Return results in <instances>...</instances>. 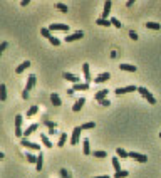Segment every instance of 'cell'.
I'll use <instances>...</instances> for the list:
<instances>
[{"instance_id": "cb8c5ba5", "label": "cell", "mask_w": 161, "mask_h": 178, "mask_svg": "<svg viewBox=\"0 0 161 178\" xmlns=\"http://www.w3.org/2000/svg\"><path fill=\"white\" fill-rule=\"evenodd\" d=\"M66 143H67V133H62V135H60V138H59V141H57V146H59V148H62Z\"/></svg>"}, {"instance_id": "5b68a950", "label": "cell", "mask_w": 161, "mask_h": 178, "mask_svg": "<svg viewBox=\"0 0 161 178\" xmlns=\"http://www.w3.org/2000/svg\"><path fill=\"white\" fill-rule=\"evenodd\" d=\"M80 133H82L80 126H76V128L72 130V136H71V144H77V143H79Z\"/></svg>"}, {"instance_id": "60d3db41", "label": "cell", "mask_w": 161, "mask_h": 178, "mask_svg": "<svg viewBox=\"0 0 161 178\" xmlns=\"http://www.w3.org/2000/svg\"><path fill=\"white\" fill-rule=\"evenodd\" d=\"M60 177L62 178H69V171H66V168H62V170H60Z\"/></svg>"}, {"instance_id": "1f68e13d", "label": "cell", "mask_w": 161, "mask_h": 178, "mask_svg": "<svg viewBox=\"0 0 161 178\" xmlns=\"http://www.w3.org/2000/svg\"><path fill=\"white\" fill-rule=\"evenodd\" d=\"M25 160L29 163H37V156H34L32 153H25Z\"/></svg>"}, {"instance_id": "7402d4cb", "label": "cell", "mask_w": 161, "mask_h": 178, "mask_svg": "<svg viewBox=\"0 0 161 178\" xmlns=\"http://www.w3.org/2000/svg\"><path fill=\"white\" fill-rule=\"evenodd\" d=\"M55 8H57V10H60L62 14H67V10H69V8H67V5H66V4H62V2H55Z\"/></svg>"}, {"instance_id": "d6986e66", "label": "cell", "mask_w": 161, "mask_h": 178, "mask_svg": "<svg viewBox=\"0 0 161 178\" xmlns=\"http://www.w3.org/2000/svg\"><path fill=\"white\" fill-rule=\"evenodd\" d=\"M82 146H84V148H82L84 155H91V146H89V139H87V138L82 139Z\"/></svg>"}, {"instance_id": "7a4b0ae2", "label": "cell", "mask_w": 161, "mask_h": 178, "mask_svg": "<svg viewBox=\"0 0 161 178\" xmlns=\"http://www.w3.org/2000/svg\"><path fill=\"white\" fill-rule=\"evenodd\" d=\"M22 119H24V118L20 116V114L15 116V136H17V138H24V131H22Z\"/></svg>"}, {"instance_id": "f1b7e54d", "label": "cell", "mask_w": 161, "mask_h": 178, "mask_svg": "<svg viewBox=\"0 0 161 178\" xmlns=\"http://www.w3.org/2000/svg\"><path fill=\"white\" fill-rule=\"evenodd\" d=\"M42 160H44V155L39 151V156H37V163H35V168H37V171L42 170Z\"/></svg>"}, {"instance_id": "9a60e30c", "label": "cell", "mask_w": 161, "mask_h": 178, "mask_svg": "<svg viewBox=\"0 0 161 178\" xmlns=\"http://www.w3.org/2000/svg\"><path fill=\"white\" fill-rule=\"evenodd\" d=\"M111 7H113V2H109L107 0L106 4H104V12H102V19H107L109 14H111Z\"/></svg>"}, {"instance_id": "44dd1931", "label": "cell", "mask_w": 161, "mask_h": 178, "mask_svg": "<svg viewBox=\"0 0 161 178\" xmlns=\"http://www.w3.org/2000/svg\"><path fill=\"white\" fill-rule=\"evenodd\" d=\"M96 24H97V25H104V27H109V25H113L109 19H102V17H99V19L96 20Z\"/></svg>"}, {"instance_id": "74e56055", "label": "cell", "mask_w": 161, "mask_h": 178, "mask_svg": "<svg viewBox=\"0 0 161 178\" xmlns=\"http://www.w3.org/2000/svg\"><path fill=\"white\" fill-rule=\"evenodd\" d=\"M92 155H94L96 158H106V156H107V155H106V151H94Z\"/></svg>"}, {"instance_id": "d4e9b609", "label": "cell", "mask_w": 161, "mask_h": 178, "mask_svg": "<svg viewBox=\"0 0 161 178\" xmlns=\"http://www.w3.org/2000/svg\"><path fill=\"white\" fill-rule=\"evenodd\" d=\"M40 141L44 143V146H47V148H52V143H50V139L47 138V135H40Z\"/></svg>"}, {"instance_id": "f35d334b", "label": "cell", "mask_w": 161, "mask_h": 178, "mask_svg": "<svg viewBox=\"0 0 161 178\" xmlns=\"http://www.w3.org/2000/svg\"><path fill=\"white\" fill-rule=\"evenodd\" d=\"M49 42H50L52 46H55V47H57V46H60V41H59V39H57V37H52V39H50V41H49Z\"/></svg>"}, {"instance_id": "ba28073f", "label": "cell", "mask_w": 161, "mask_h": 178, "mask_svg": "<svg viewBox=\"0 0 161 178\" xmlns=\"http://www.w3.org/2000/svg\"><path fill=\"white\" fill-rule=\"evenodd\" d=\"M84 37V34L80 32V30H77V32H74V34L67 35L66 37V42H74V41H79V39H82Z\"/></svg>"}, {"instance_id": "9c48e42d", "label": "cell", "mask_w": 161, "mask_h": 178, "mask_svg": "<svg viewBox=\"0 0 161 178\" xmlns=\"http://www.w3.org/2000/svg\"><path fill=\"white\" fill-rule=\"evenodd\" d=\"M35 82H37V77L34 74H30L29 77H27V84H25V91H30V89L35 86Z\"/></svg>"}, {"instance_id": "7bdbcfd3", "label": "cell", "mask_w": 161, "mask_h": 178, "mask_svg": "<svg viewBox=\"0 0 161 178\" xmlns=\"http://www.w3.org/2000/svg\"><path fill=\"white\" fill-rule=\"evenodd\" d=\"M22 97H24V99H29V91L24 89V91H22Z\"/></svg>"}, {"instance_id": "7c38bea8", "label": "cell", "mask_w": 161, "mask_h": 178, "mask_svg": "<svg viewBox=\"0 0 161 178\" xmlns=\"http://www.w3.org/2000/svg\"><path fill=\"white\" fill-rule=\"evenodd\" d=\"M82 72H84V77H86V82L91 84L92 77H91V71H89V64H82Z\"/></svg>"}, {"instance_id": "bcb514c9", "label": "cell", "mask_w": 161, "mask_h": 178, "mask_svg": "<svg viewBox=\"0 0 161 178\" xmlns=\"http://www.w3.org/2000/svg\"><path fill=\"white\" fill-rule=\"evenodd\" d=\"M20 5H22V7H25V5H29V0H22V2H20Z\"/></svg>"}, {"instance_id": "d6a6232c", "label": "cell", "mask_w": 161, "mask_h": 178, "mask_svg": "<svg viewBox=\"0 0 161 178\" xmlns=\"http://www.w3.org/2000/svg\"><path fill=\"white\" fill-rule=\"evenodd\" d=\"M111 161H113V166L116 171H121V165H119V158H111Z\"/></svg>"}, {"instance_id": "ac0fdd59", "label": "cell", "mask_w": 161, "mask_h": 178, "mask_svg": "<svg viewBox=\"0 0 161 178\" xmlns=\"http://www.w3.org/2000/svg\"><path fill=\"white\" fill-rule=\"evenodd\" d=\"M72 89L74 91H87V89H89V84H87V82H79V84H74Z\"/></svg>"}, {"instance_id": "83f0119b", "label": "cell", "mask_w": 161, "mask_h": 178, "mask_svg": "<svg viewBox=\"0 0 161 178\" xmlns=\"http://www.w3.org/2000/svg\"><path fill=\"white\" fill-rule=\"evenodd\" d=\"M0 99H2V101H5V99H7V88H5V84H0Z\"/></svg>"}, {"instance_id": "8fae6325", "label": "cell", "mask_w": 161, "mask_h": 178, "mask_svg": "<svg viewBox=\"0 0 161 178\" xmlns=\"http://www.w3.org/2000/svg\"><path fill=\"white\" fill-rule=\"evenodd\" d=\"M109 77H111V74H109V72H102V74H99L96 79H94V82H96V84H102V82L109 81Z\"/></svg>"}, {"instance_id": "ee69618b", "label": "cell", "mask_w": 161, "mask_h": 178, "mask_svg": "<svg viewBox=\"0 0 161 178\" xmlns=\"http://www.w3.org/2000/svg\"><path fill=\"white\" fill-rule=\"evenodd\" d=\"M101 106H109V104H111V103H109V101H107V99H104V101H101Z\"/></svg>"}, {"instance_id": "484cf974", "label": "cell", "mask_w": 161, "mask_h": 178, "mask_svg": "<svg viewBox=\"0 0 161 178\" xmlns=\"http://www.w3.org/2000/svg\"><path fill=\"white\" fill-rule=\"evenodd\" d=\"M50 101H52V104L54 106H60V97L57 96V94H55V93H52V94H50Z\"/></svg>"}, {"instance_id": "f546056e", "label": "cell", "mask_w": 161, "mask_h": 178, "mask_svg": "<svg viewBox=\"0 0 161 178\" xmlns=\"http://www.w3.org/2000/svg\"><path fill=\"white\" fill-rule=\"evenodd\" d=\"M94 126H96V123H94V121H87V123H82V124H80V130H92Z\"/></svg>"}, {"instance_id": "603a6c76", "label": "cell", "mask_w": 161, "mask_h": 178, "mask_svg": "<svg viewBox=\"0 0 161 178\" xmlns=\"http://www.w3.org/2000/svg\"><path fill=\"white\" fill-rule=\"evenodd\" d=\"M146 29H151V30H160L161 25L158 22H146Z\"/></svg>"}, {"instance_id": "e575fe53", "label": "cell", "mask_w": 161, "mask_h": 178, "mask_svg": "<svg viewBox=\"0 0 161 178\" xmlns=\"http://www.w3.org/2000/svg\"><path fill=\"white\" fill-rule=\"evenodd\" d=\"M109 20H111V24H113L114 27H118V29H121V22L118 20V19H116V17H111V19H109Z\"/></svg>"}, {"instance_id": "4316f807", "label": "cell", "mask_w": 161, "mask_h": 178, "mask_svg": "<svg viewBox=\"0 0 161 178\" xmlns=\"http://www.w3.org/2000/svg\"><path fill=\"white\" fill-rule=\"evenodd\" d=\"M40 34L44 35V37H46V39H49V41H50V39H52L54 35H52V32H50V30H49V29H40Z\"/></svg>"}, {"instance_id": "8992f818", "label": "cell", "mask_w": 161, "mask_h": 178, "mask_svg": "<svg viewBox=\"0 0 161 178\" xmlns=\"http://www.w3.org/2000/svg\"><path fill=\"white\" fill-rule=\"evenodd\" d=\"M49 30L50 32H54V30H59V32H67L69 30V25H66V24H52V25H49Z\"/></svg>"}, {"instance_id": "4fadbf2b", "label": "cell", "mask_w": 161, "mask_h": 178, "mask_svg": "<svg viewBox=\"0 0 161 178\" xmlns=\"http://www.w3.org/2000/svg\"><path fill=\"white\" fill-rule=\"evenodd\" d=\"M37 130H39V124H35V123L30 124V126H27V128H25V131H24V136H25V138L30 136V135H32V133H35Z\"/></svg>"}, {"instance_id": "836d02e7", "label": "cell", "mask_w": 161, "mask_h": 178, "mask_svg": "<svg viewBox=\"0 0 161 178\" xmlns=\"http://www.w3.org/2000/svg\"><path fill=\"white\" fill-rule=\"evenodd\" d=\"M127 175H129V173H127V171L121 170V171H116V173H114V178H126Z\"/></svg>"}, {"instance_id": "ab89813d", "label": "cell", "mask_w": 161, "mask_h": 178, "mask_svg": "<svg viewBox=\"0 0 161 178\" xmlns=\"http://www.w3.org/2000/svg\"><path fill=\"white\" fill-rule=\"evenodd\" d=\"M7 47H8V42H2V44H0V54H2Z\"/></svg>"}, {"instance_id": "6da1fadb", "label": "cell", "mask_w": 161, "mask_h": 178, "mask_svg": "<svg viewBox=\"0 0 161 178\" xmlns=\"http://www.w3.org/2000/svg\"><path fill=\"white\" fill-rule=\"evenodd\" d=\"M138 93H139L141 96L144 97V99H146V101H148L149 104H156V97H154V96L151 94V93H149V91H148L146 88H138Z\"/></svg>"}, {"instance_id": "3957f363", "label": "cell", "mask_w": 161, "mask_h": 178, "mask_svg": "<svg viewBox=\"0 0 161 178\" xmlns=\"http://www.w3.org/2000/svg\"><path fill=\"white\" fill-rule=\"evenodd\" d=\"M20 144L22 146H25V148H29V150H34V151H40V146L37 143H32V141H29L27 138H22L20 139Z\"/></svg>"}, {"instance_id": "b9f144b4", "label": "cell", "mask_w": 161, "mask_h": 178, "mask_svg": "<svg viewBox=\"0 0 161 178\" xmlns=\"http://www.w3.org/2000/svg\"><path fill=\"white\" fill-rule=\"evenodd\" d=\"M129 37H131L133 41H138V34H136V32H133V30L129 32Z\"/></svg>"}, {"instance_id": "8d00e7d4", "label": "cell", "mask_w": 161, "mask_h": 178, "mask_svg": "<svg viewBox=\"0 0 161 178\" xmlns=\"http://www.w3.org/2000/svg\"><path fill=\"white\" fill-rule=\"evenodd\" d=\"M37 109H39L37 106H32V108H29V111H27V116H34V114L37 113Z\"/></svg>"}, {"instance_id": "30bf717a", "label": "cell", "mask_w": 161, "mask_h": 178, "mask_svg": "<svg viewBox=\"0 0 161 178\" xmlns=\"http://www.w3.org/2000/svg\"><path fill=\"white\" fill-rule=\"evenodd\" d=\"M107 93H109L107 89H101V91H97V93H96V96H94V99H96L97 103H101V101H104V99H106Z\"/></svg>"}, {"instance_id": "7dc6e473", "label": "cell", "mask_w": 161, "mask_h": 178, "mask_svg": "<svg viewBox=\"0 0 161 178\" xmlns=\"http://www.w3.org/2000/svg\"><path fill=\"white\" fill-rule=\"evenodd\" d=\"M96 178H109L107 175H104V177H96Z\"/></svg>"}, {"instance_id": "52a82bcc", "label": "cell", "mask_w": 161, "mask_h": 178, "mask_svg": "<svg viewBox=\"0 0 161 178\" xmlns=\"http://www.w3.org/2000/svg\"><path fill=\"white\" fill-rule=\"evenodd\" d=\"M129 158H133V160L139 161V163H146L148 161L146 155H141V153H136V151H131V153H129Z\"/></svg>"}, {"instance_id": "f6af8a7d", "label": "cell", "mask_w": 161, "mask_h": 178, "mask_svg": "<svg viewBox=\"0 0 161 178\" xmlns=\"http://www.w3.org/2000/svg\"><path fill=\"white\" fill-rule=\"evenodd\" d=\"M134 5V0H127L126 2V7H133Z\"/></svg>"}, {"instance_id": "5bb4252c", "label": "cell", "mask_w": 161, "mask_h": 178, "mask_svg": "<svg viewBox=\"0 0 161 178\" xmlns=\"http://www.w3.org/2000/svg\"><path fill=\"white\" fill-rule=\"evenodd\" d=\"M62 77H64L66 81H71V82H74V84H79V77H77V76H74V74H71V72H64Z\"/></svg>"}, {"instance_id": "c3c4849f", "label": "cell", "mask_w": 161, "mask_h": 178, "mask_svg": "<svg viewBox=\"0 0 161 178\" xmlns=\"http://www.w3.org/2000/svg\"><path fill=\"white\" fill-rule=\"evenodd\" d=\"M160 139H161V133H160Z\"/></svg>"}, {"instance_id": "2e32d148", "label": "cell", "mask_w": 161, "mask_h": 178, "mask_svg": "<svg viewBox=\"0 0 161 178\" xmlns=\"http://www.w3.org/2000/svg\"><path fill=\"white\" fill-rule=\"evenodd\" d=\"M84 103H86V99H84V97H79V99H77V101L74 103V106H72V111H76V113H77V111H80V108L84 106Z\"/></svg>"}, {"instance_id": "ffe728a7", "label": "cell", "mask_w": 161, "mask_h": 178, "mask_svg": "<svg viewBox=\"0 0 161 178\" xmlns=\"http://www.w3.org/2000/svg\"><path fill=\"white\" fill-rule=\"evenodd\" d=\"M119 69L121 71H126V72H134V71H136V66H131V64H121Z\"/></svg>"}, {"instance_id": "277c9868", "label": "cell", "mask_w": 161, "mask_h": 178, "mask_svg": "<svg viewBox=\"0 0 161 178\" xmlns=\"http://www.w3.org/2000/svg\"><path fill=\"white\" fill-rule=\"evenodd\" d=\"M134 91H138V88L134 86V84H131V86H124V88H118L114 93L119 96V94H126V93H134Z\"/></svg>"}, {"instance_id": "d590c367", "label": "cell", "mask_w": 161, "mask_h": 178, "mask_svg": "<svg viewBox=\"0 0 161 178\" xmlns=\"http://www.w3.org/2000/svg\"><path fill=\"white\" fill-rule=\"evenodd\" d=\"M44 123H46L47 126H49V130H50V135H54V128H55V124H54V123H50L49 119H44Z\"/></svg>"}, {"instance_id": "4dcf8cb0", "label": "cell", "mask_w": 161, "mask_h": 178, "mask_svg": "<svg viewBox=\"0 0 161 178\" xmlns=\"http://www.w3.org/2000/svg\"><path fill=\"white\" fill-rule=\"evenodd\" d=\"M116 153H118V156H119V158H123V160L129 156V153H127V151H124L123 148H118V150H116Z\"/></svg>"}, {"instance_id": "e0dca14e", "label": "cell", "mask_w": 161, "mask_h": 178, "mask_svg": "<svg viewBox=\"0 0 161 178\" xmlns=\"http://www.w3.org/2000/svg\"><path fill=\"white\" fill-rule=\"evenodd\" d=\"M29 67H30V62H29V61H24L19 67L15 69V72H17V74H22V72H24L25 69H29Z\"/></svg>"}]
</instances>
